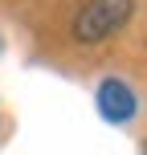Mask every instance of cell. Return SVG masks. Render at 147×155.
<instances>
[{"label": "cell", "mask_w": 147, "mask_h": 155, "mask_svg": "<svg viewBox=\"0 0 147 155\" xmlns=\"http://www.w3.org/2000/svg\"><path fill=\"white\" fill-rule=\"evenodd\" d=\"M131 12H135V0H86L78 8L70 33H74L78 45H98V41L115 37L131 21Z\"/></svg>", "instance_id": "1"}, {"label": "cell", "mask_w": 147, "mask_h": 155, "mask_svg": "<svg viewBox=\"0 0 147 155\" xmlns=\"http://www.w3.org/2000/svg\"><path fill=\"white\" fill-rule=\"evenodd\" d=\"M94 102H98V114L106 118V123L123 127L135 118V110H139V102H135V90L123 82V78H106V82H98V94H94Z\"/></svg>", "instance_id": "2"}, {"label": "cell", "mask_w": 147, "mask_h": 155, "mask_svg": "<svg viewBox=\"0 0 147 155\" xmlns=\"http://www.w3.org/2000/svg\"><path fill=\"white\" fill-rule=\"evenodd\" d=\"M143 155H147V139H143Z\"/></svg>", "instance_id": "3"}]
</instances>
